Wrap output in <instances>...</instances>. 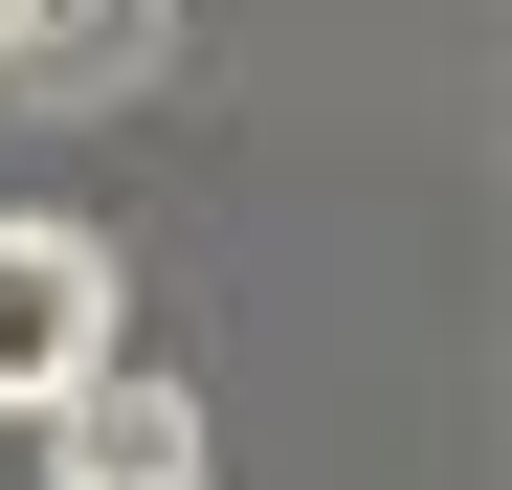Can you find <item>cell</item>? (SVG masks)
<instances>
[{"instance_id": "obj_3", "label": "cell", "mask_w": 512, "mask_h": 490, "mask_svg": "<svg viewBox=\"0 0 512 490\" xmlns=\"http://www.w3.org/2000/svg\"><path fill=\"white\" fill-rule=\"evenodd\" d=\"M156 45H179V0H0V90H67V112L156 90Z\"/></svg>"}, {"instance_id": "obj_1", "label": "cell", "mask_w": 512, "mask_h": 490, "mask_svg": "<svg viewBox=\"0 0 512 490\" xmlns=\"http://www.w3.org/2000/svg\"><path fill=\"white\" fill-rule=\"evenodd\" d=\"M112 357H134L112 245H90V223H45V201H0V424H67Z\"/></svg>"}, {"instance_id": "obj_2", "label": "cell", "mask_w": 512, "mask_h": 490, "mask_svg": "<svg viewBox=\"0 0 512 490\" xmlns=\"http://www.w3.org/2000/svg\"><path fill=\"white\" fill-rule=\"evenodd\" d=\"M223 446H201V379H156V357H112L90 401L45 424V490H201Z\"/></svg>"}]
</instances>
